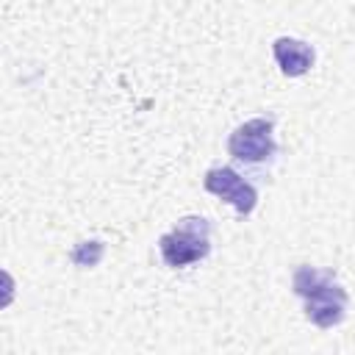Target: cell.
<instances>
[{
    "label": "cell",
    "instance_id": "1",
    "mask_svg": "<svg viewBox=\"0 0 355 355\" xmlns=\"http://www.w3.org/2000/svg\"><path fill=\"white\" fill-rule=\"evenodd\" d=\"M297 297L305 302V313L316 327H333L344 319L347 291L333 280L330 272H319L313 266H300L291 277Z\"/></svg>",
    "mask_w": 355,
    "mask_h": 355
},
{
    "label": "cell",
    "instance_id": "2",
    "mask_svg": "<svg viewBox=\"0 0 355 355\" xmlns=\"http://www.w3.org/2000/svg\"><path fill=\"white\" fill-rule=\"evenodd\" d=\"M158 250L166 266H189L211 252V227L202 216H183L169 233L158 239Z\"/></svg>",
    "mask_w": 355,
    "mask_h": 355
},
{
    "label": "cell",
    "instance_id": "3",
    "mask_svg": "<svg viewBox=\"0 0 355 355\" xmlns=\"http://www.w3.org/2000/svg\"><path fill=\"white\" fill-rule=\"evenodd\" d=\"M227 153H230L236 161H244V164H263V161H272V155L277 153L272 119L255 116V119L241 122V125L230 133V139H227Z\"/></svg>",
    "mask_w": 355,
    "mask_h": 355
},
{
    "label": "cell",
    "instance_id": "4",
    "mask_svg": "<svg viewBox=\"0 0 355 355\" xmlns=\"http://www.w3.org/2000/svg\"><path fill=\"white\" fill-rule=\"evenodd\" d=\"M202 186H205L211 194H216V197H222L225 202H230L241 216L252 214V208L258 205V191H255V186L247 183V180H244L236 169H230V166H214V169H208L205 178H202Z\"/></svg>",
    "mask_w": 355,
    "mask_h": 355
},
{
    "label": "cell",
    "instance_id": "5",
    "mask_svg": "<svg viewBox=\"0 0 355 355\" xmlns=\"http://www.w3.org/2000/svg\"><path fill=\"white\" fill-rule=\"evenodd\" d=\"M272 55H275L280 72L288 75V78H300L313 67V47L300 42V39H291V36L275 39Z\"/></svg>",
    "mask_w": 355,
    "mask_h": 355
},
{
    "label": "cell",
    "instance_id": "6",
    "mask_svg": "<svg viewBox=\"0 0 355 355\" xmlns=\"http://www.w3.org/2000/svg\"><path fill=\"white\" fill-rule=\"evenodd\" d=\"M103 252H105L103 241H80V244H75V250L69 252V258H72L75 266H97L100 258H103Z\"/></svg>",
    "mask_w": 355,
    "mask_h": 355
}]
</instances>
